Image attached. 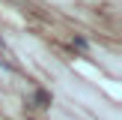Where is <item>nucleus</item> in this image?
<instances>
[{
    "label": "nucleus",
    "mask_w": 122,
    "mask_h": 120,
    "mask_svg": "<svg viewBox=\"0 0 122 120\" xmlns=\"http://www.w3.org/2000/svg\"><path fill=\"white\" fill-rule=\"evenodd\" d=\"M36 102H39V108H45V105H51V96L45 90H36Z\"/></svg>",
    "instance_id": "obj_1"
}]
</instances>
